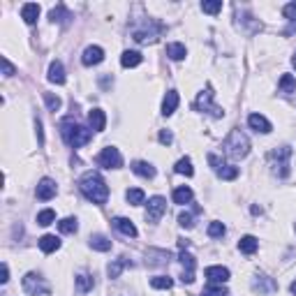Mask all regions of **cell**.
Segmentation results:
<instances>
[{
    "mask_svg": "<svg viewBox=\"0 0 296 296\" xmlns=\"http://www.w3.org/2000/svg\"><path fill=\"white\" fill-rule=\"evenodd\" d=\"M79 190L81 194L93 204H105L109 199V185L105 183V178L97 171H86L79 178Z\"/></svg>",
    "mask_w": 296,
    "mask_h": 296,
    "instance_id": "obj_1",
    "label": "cell"
},
{
    "mask_svg": "<svg viewBox=\"0 0 296 296\" xmlns=\"http://www.w3.org/2000/svg\"><path fill=\"white\" fill-rule=\"evenodd\" d=\"M61 137L65 139V143L70 148H79V146H83V143L90 141L93 132L88 130V127L79 125V123L72 121V118H63L61 121Z\"/></svg>",
    "mask_w": 296,
    "mask_h": 296,
    "instance_id": "obj_2",
    "label": "cell"
},
{
    "mask_svg": "<svg viewBox=\"0 0 296 296\" xmlns=\"http://www.w3.org/2000/svg\"><path fill=\"white\" fill-rule=\"evenodd\" d=\"M222 148H225V153L229 155V158L243 160L248 153H250V141H248V137L241 130H231L229 137L222 141Z\"/></svg>",
    "mask_w": 296,
    "mask_h": 296,
    "instance_id": "obj_3",
    "label": "cell"
},
{
    "mask_svg": "<svg viewBox=\"0 0 296 296\" xmlns=\"http://www.w3.org/2000/svg\"><path fill=\"white\" fill-rule=\"evenodd\" d=\"M289 162H291V148L289 146H280V148H273V151H271L269 165L278 178H287V176H289Z\"/></svg>",
    "mask_w": 296,
    "mask_h": 296,
    "instance_id": "obj_4",
    "label": "cell"
},
{
    "mask_svg": "<svg viewBox=\"0 0 296 296\" xmlns=\"http://www.w3.org/2000/svg\"><path fill=\"white\" fill-rule=\"evenodd\" d=\"M23 289L30 296H46L51 291V285L39 273H33V271H30V273H26V278H23Z\"/></svg>",
    "mask_w": 296,
    "mask_h": 296,
    "instance_id": "obj_5",
    "label": "cell"
},
{
    "mask_svg": "<svg viewBox=\"0 0 296 296\" xmlns=\"http://www.w3.org/2000/svg\"><path fill=\"white\" fill-rule=\"evenodd\" d=\"M213 88H206V90H202V93L197 95V102H194V107H197L199 111H206V114H211L213 116V118H222V116H225V111L220 109L218 105H215L213 102Z\"/></svg>",
    "mask_w": 296,
    "mask_h": 296,
    "instance_id": "obj_6",
    "label": "cell"
},
{
    "mask_svg": "<svg viewBox=\"0 0 296 296\" xmlns=\"http://www.w3.org/2000/svg\"><path fill=\"white\" fill-rule=\"evenodd\" d=\"M95 162H97L100 167H105V169H121L123 167V155L118 148L114 146H107L100 151V155L95 158Z\"/></svg>",
    "mask_w": 296,
    "mask_h": 296,
    "instance_id": "obj_7",
    "label": "cell"
},
{
    "mask_svg": "<svg viewBox=\"0 0 296 296\" xmlns=\"http://www.w3.org/2000/svg\"><path fill=\"white\" fill-rule=\"evenodd\" d=\"M209 165L213 167V171L220 176V178H222V181H234L236 176H238V167L227 165L225 160H220L215 153H211V155H209Z\"/></svg>",
    "mask_w": 296,
    "mask_h": 296,
    "instance_id": "obj_8",
    "label": "cell"
},
{
    "mask_svg": "<svg viewBox=\"0 0 296 296\" xmlns=\"http://www.w3.org/2000/svg\"><path fill=\"white\" fill-rule=\"evenodd\" d=\"M165 211H167L165 197H151L148 199V204H146V220L155 225V222L165 215Z\"/></svg>",
    "mask_w": 296,
    "mask_h": 296,
    "instance_id": "obj_9",
    "label": "cell"
},
{
    "mask_svg": "<svg viewBox=\"0 0 296 296\" xmlns=\"http://www.w3.org/2000/svg\"><path fill=\"white\" fill-rule=\"evenodd\" d=\"M178 259H181V264H183V275H181V280L185 282V285H192V282H194V266H197V259L192 257L190 253H185V250H181Z\"/></svg>",
    "mask_w": 296,
    "mask_h": 296,
    "instance_id": "obj_10",
    "label": "cell"
},
{
    "mask_svg": "<svg viewBox=\"0 0 296 296\" xmlns=\"http://www.w3.org/2000/svg\"><path fill=\"white\" fill-rule=\"evenodd\" d=\"M204 275H206L211 285H225L229 280V269H225V266H209L204 271Z\"/></svg>",
    "mask_w": 296,
    "mask_h": 296,
    "instance_id": "obj_11",
    "label": "cell"
},
{
    "mask_svg": "<svg viewBox=\"0 0 296 296\" xmlns=\"http://www.w3.org/2000/svg\"><path fill=\"white\" fill-rule=\"evenodd\" d=\"M253 289L259 291V294H273L275 289H278V282H275L273 278H269V275H255L253 280Z\"/></svg>",
    "mask_w": 296,
    "mask_h": 296,
    "instance_id": "obj_12",
    "label": "cell"
},
{
    "mask_svg": "<svg viewBox=\"0 0 296 296\" xmlns=\"http://www.w3.org/2000/svg\"><path fill=\"white\" fill-rule=\"evenodd\" d=\"M56 181H51V178H42V181L37 183V190H35V194H37V199H42V202H49V199L56 197Z\"/></svg>",
    "mask_w": 296,
    "mask_h": 296,
    "instance_id": "obj_13",
    "label": "cell"
},
{
    "mask_svg": "<svg viewBox=\"0 0 296 296\" xmlns=\"http://www.w3.org/2000/svg\"><path fill=\"white\" fill-rule=\"evenodd\" d=\"M102 61H105V51H102V46H88V49L83 51V56H81V63L86 67L100 65Z\"/></svg>",
    "mask_w": 296,
    "mask_h": 296,
    "instance_id": "obj_14",
    "label": "cell"
},
{
    "mask_svg": "<svg viewBox=\"0 0 296 296\" xmlns=\"http://www.w3.org/2000/svg\"><path fill=\"white\" fill-rule=\"evenodd\" d=\"M248 125L253 127L255 132H262V134H269L273 127H271V123H269V118L266 116H262V114H250L248 116Z\"/></svg>",
    "mask_w": 296,
    "mask_h": 296,
    "instance_id": "obj_15",
    "label": "cell"
},
{
    "mask_svg": "<svg viewBox=\"0 0 296 296\" xmlns=\"http://www.w3.org/2000/svg\"><path fill=\"white\" fill-rule=\"evenodd\" d=\"M49 81L56 83V86H63V83H65V67H63L61 61H54L49 65Z\"/></svg>",
    "mask_w": 296,
    "mask_h": 296,
    "instance_id": "obj_16",
    "label": "cell"
},
{
    "mask_svg": "<svg viewBox=\"0 0 296 296\" xmlns=\"http://www.w3.org/2000/svg\"><path fill=\"white\" fill-rule=\"evenodd\" d=\"M114 227L121 231L123 236H130V238H134V236L139 234L137 227H134V222H132V220H127V218H114Z\"/></svg>",
    "mask_w": 296,
    "mask_h": 296,
    "instance_id": "obj_17",
    "label": "cell"
},
{
    "mask_svg": "<svg viewBox=\"0 0 296 296\" xmlns=\"http://www.w3.org/2000/svg\"><path fill=\"white\" fill-rule=\"evenodd\" d=\"M58 248H61V238H58V236L46 234V236H42V238H39V250H42V253L51 255V253H56Z\"/></svg>",
    "mask_w": 296,
    "mask_h": 296,
    "instance_id": "obj_18",
    "label": "cell"
},
{
    "mask_svg": "<svg viewBox=\"0 0 296 296\" xmlns=\"http://www.w3.org/2000/svg\"><path fill=\"white\" fill-rule=\"evenodd\" d=\"M178 93L176 90H169V93L165 95V100H162V116H171L176 111V107H178Z\"/></svg>",
    "mask_w": 296,
    "mask_h": 296,
    "instance_id": "obj_19",
    "label": "cell"
},
{
    "mask_svg": "<svg viewBox=\"0 0 296 296\" xmlns=\"http://www.w3.org/2000/svg\"><path fill=\"white\" fill-rule=\"evenodd\" d=\"M88 121H90V127H93L95 132H102L107 127V116L102 109H93L90 114H88Z\"/></svg>",
    "mask_w": 296,
    "mask_h": 296,
    "instance_id": "obj_20",
    "label": "cell"
},
{
    "mask_svg": "<svg viewBox=\"0 0 296 296\" xmlns=\"http://www.w3.org/2000/svg\"><path fill=\"white\" fill-rule=\"evenodd\" d=\"M132 171L141 178H153L155 176V167L151 162H143V160H137V162H132Z\"/></svg>",
    "mask_w": 296,
    "mask_h": 296,
    "instance_id": "obj_21",
    "label": "cell"
},
{
    "mask_svg": "<svg viewBox=\"0 0 296 296\" xmlns=\"http://www.w3.org/2000/svg\"><path fill=\"white\" fill-rule=\"evenodd\" d=\"M39 17V5H35V3H26V5L21 7V19L28 23V26H33L35 21H37Z\"/></svg>",
    "mask_w": 296,
    "mask_h": 296,
    "instance_id": "obj_22",
    "label": "cell"
},
{
    "mask_svg": "<svg viewBox=\"0 0 296 296\" xmlns=\"http://www.w3.org/2000/svg\"><path fill=\"white\" fill-rule=\"evenodd\" d=\"M125 266H132V262L127 257H118V259H114V262L107 266V273H109V278H118Z\"/></svg>",
    "mask_w": 296,
    "mask_h": 296,
    "instance_id": "obj_23",
    "label": "cell"
},
{
    "mask_svg": "<svg viewBox=\"0 0 296 296\" xmlns=\"http://www.w3.org/2000/svg\"><path fill=\"white\" fill-rule=\"evenodd\" d=\"M146 264H151V266H160V264H167L171 259V255L167 253V250H148L146 255Z\"/></svg>",
    "mask_w": 296,
    "mask_h": 296,
    "instance_id": "obj_24",
    "label": "cell"
},
{
    "mask_svg": "<svg viewBox=\"0 0 296 296\" xmlns=\"http://www.w3.org/2000/svg\"><path fill=\"white\" fill-rule=\"evenodd\" d=\"M185 44H181V42H171V44H167V56H169L171 61H183L185 58Z\"/></svg>",
    "mask_w": 296,
    "mask_h": 296,
    "instance_id": "obj_25",
    "label": "cell"
},
{
    "mask_svg": "<svg viewBox=\"0 0 296 296\" xmlns=\"http://www.w3.org/2000/svg\"><path fill=\"white\" fill-rule=\"evenodd\" d=\"M90 248H93V250H100V253H109L111 241L102 234H95V236H90Z\"/></svg>",
    "mask_w": 296,
    "mask_h": 296,
    "instance_id": "obj_26",
    "label": "cell"
},
{
    "mask_svg": "<svg viewBox=\"0 0 296 296\" xmlns=\"http://www.w3.org/2000/svg\"><path fill=\"white\" fill-rule=\"evenodd\" d=\"M257 248H259V241L255 238V236H243L241 241H238V250L245 255H253L257 253Z\"/></svg>",
    "mask_w": 296,
    "mask_h": 296,
    "instance_id": "obj_27",
    "label": "cell"
},
{
    "mask_svg": "<svg viewBox=\"0 0 296 296\" xmlns=\"http://www.w3.org/2000/svg\"><path fill=\"white\" fill-rule=\"evenodd\" d=\"M49 19H51L54 23H67V21L72 19V14H70V10H67L65 5H58L56 10H51Z\"/></svg>",
    "mask_w": 296,
    "mask_h": 296,
    "instance_id": "obj_28",
    "label": "cell"
},
{
    "mask_svg": "<svg viewBox=\"0 0 296 296\" xmlns=\"http://www.w3.org/2000/svg\"><path fill=\"white\" fill-rule=\"evenodd\" d=\"M278 88H280V93H285V95L296 93V79L291 77V74H282V77H280Z\"/></svg>",
    "mask_w": 296,
    "mask_h": 296,
    "instance_id": "obj_29",
    "label": "cell"
},
{
    "mask_svg": "<svg viewBox=\"0 0 296 296\" xmlns=\"http://www.w3.org/2000/svg\"><path fill=\"white\" fill-rule=\"evenodd\" d=\"M192 197H194V194H192V190L190 187H185V185H181V187H176L174 190V202L176 204H190L192 202Z\"/></svg>",
    "mask_w": 296,
    "mask_h": 296,
    "instance_id": "obj_30",
    "label": "cell"
},
{
    "mask_svg": "<svg viewBox=\"0 0 296 296\" xmlns=\"http://www.w3.org/2000/svg\"><path fill=\"white\" fill-rule=\"evenodd\" d=\"M139 63H141V54H139V51H125V54L121 56L123 67H137Z\"/></svg>",
    "mask_w": 296,
    "mask_h": 296,
    "instance_id": "obj_31",
    "label": "cell"
},
{
    "mask_svg": "<svg viewBox=\"0 0 296 296\" xmlns=\"http://www.w3.org/2000/svg\"><path fill=\"white\" fill-rule=\"evenodd\" d=\"M151 287H153V289H171V287H174V280H171L169 275H155V278L151 280Z\"/></svg>",
    "mask_w": 296,
    "mask_h": 296,
    "instance_id": "obj_32",
    "label": "cell"
},
{
    "mask_svg": "<svg viewBox=\"0 0 296 296\" xmlns=\"http://www.w3.org/2000/svg\"><path fill=\"white\" fill-rule=\"evenodd\" d=\"M93 278L90 275H86V273H79L77 275V291H81V294H86V291H90L93 289Z\"/></svg>",
    "mask_w": 296,
    "mask_h": 296,
    "instance_id": "obj_33",
    "label": "cell"
},
{
    "mask_svg": "<svg viewBox=\"0 0 296 296\" xmlns=\"http://www.w3.org/2000/svg\"><path fill=\"white\" fill-rule=\"evenodd\" d=\"M58 229H61L63 234H74V231L79 229L77 218H63L61 222H58Z\"/></svg>",
    "mask_w": 296,
    "mask_h": 296,
    "instance_id": "obj_34",
    "label": "cell"
},
{
    "mask_svg": "<svg viewBox=\"0 0 296 296\" xmlns=\"http://www.w3.org/2000/svg\"><path fill=\"white\" fill-rule=\"evenodd\" d=\"M125 199L132 204V206H139V204H143L146 194H143V190H139V187H132V190L125 192Z\"/></svg>",
    "mask_w": 296,
    "mask_h": 296,
    "instance_id": "obj_35",
    "label": "cell"
},
{
    "mask_svg": "<svg viewBox=\"0 0 296 296\" xmlns=\"http://www.w3.org/2000/svg\"><path fill=\"white\" fill-rule=\"evenodd\" d=\"M176 174H183V176H192L194 174V169H192V160L190 158H181L178 162H176Z\"/></svg>",
    "mask_w": 296,
    "mask_h": 296,
    "instance_id": "obj_36",
    "label": "cell"
},
{
    "mask_svg": "<svg viewBox=\"0 0 296 296\" xmlns=\"http://www.w3.org/2000/svg\"><path fill=\"white\" fill-rule=\"evenodd\" d=\"M54 220H56V213L51 209H44V211H39V213H37V225H42V227L51 225Z\"/></svg>",
    "mask_w": 296,
    "mask_h": 296,
    "instance_id": "obj_37",
    "label": "cell"
},
{
    "mask_svg": "<svg viewBox=\"0 0 296 296\" xmlns=\"http://www.w3.org/2000/svg\"><path fill=\"white\" fill-rule=\"evenodd\" d=\"M202 10L206 12V14H218V12L222 10V3H220V0H204Z\"/></svg>",
    "mask_w": 296,
    "mask_h": 296,
    "instance_id": "obj_38",
    "label": "cell"
},
{
    "mask_svg": "<svg viewBox=\"0 0 296 296\" xmlns=\"http://www.w3.org/2000/svg\"><path fill=\"white\" fill-rule=\"evenodd\" d=\"M225 231H227V227L222 225V222H211V225H209V236H211V238H222V236H225Z\"/></svg>",
    "mask_w": 296,
    "mask_h": 296,
    "instance_id": "obj_39",
    "label": "cell"
},
{
    "mask_svg": "<svg viewBox=\"0 0 296 296\" xmlns=\"http://www.w3.org/2000/svg\"><path fill=\"white\" fill-rule=\"evenodd\" d=\"M202 296H227V287L225 285H209L204 289Z\"/></svg>",
    "mask_w": 296,
    "mask_h": 296,
    "instance_id": "obj_40",
    "label": "cell"
},
{
    "mask_svg": "<svg viewBox=\"0 0 296 296\" xmlns=\"http://www.w3.org/2000/svg\"><path fill=\"white\" fill-rule=\"evenodd\" d=\"M44 102H46L49 111H58V109H61V97H56L54 93H44Z\"/></svg>",
    "mask_w": 296,
    "mask_h": 296,
    "instance_id": "obj_41",
    "label": "cell"
},
{
    "mask_svg": "<svg viewBox=\"0 0 296 296\" xmlns=\"http://www.w3.org/2000/svg\"><path fill=\"white\" fill-rule=\"evenodd\" d=\"M282 14H285V19H289V21H296V3H289V5L282 7Z\"/></svg>",
    "mask_w": 296,
    "mask_h": 296,
    "instance_id": "obj_42",
    "label": "cell"
},
{
    "mask_svg": "<svg viewBox=\"0 0 296 296\" xmlns=\"http://www.w3.org/2000/svg\"><path fill=\"white\" fill-rule=\"evenodd\" d=\"M178 225L185 227V229H192V225H194V222H192V215L190 213H181L178 215Z\"/></svg>",
    "mask_w": 296,
    "mask_h": 296,
    "instance_id": "obj_43",
    "label": "cell"
},
{
    "mask_svg": "<svg viewBox=\"0 0 296 296\" xmlns=\"http://www.w3.org/2000/svg\"><path fill=\"white\" fill-rule=\"evenodd\" d=\"M171 141H174V134H171L169 130H162V132H160V143H165V146H169Z\"/></svg>",
    "mask_w": 296,
    "mask_h": 296,
    "instance_id": "obj_44",
    "label": "cell"
},
{
    "mask_svg": "<svg viewBox=\"0 0 296 296\" xmlns=\"http://www.w3.org/2000/svg\"><path fill=\"white\" fill-rule=\"evenodd\" d=\"M3 72H5V77H12V74H14V65L7 61L5 56H3Z\"/></svg>",
    "mask_w": 296,
    "mask_h": 296,
    "instance_id": "obj_45",
    "label": "cell"
},
{
    "mask_svg": "<svg viewBox=\"0 0 296 296\" xmlns=\"http://www.w3.org/2000/svg\"><path fill=\"white\" fill-rule=\"evenodd\" d=\"M35 130H37V143L42 146L44 143V132H42V121H39V118H35Z\"/></svg>",
    "mask_w": 296,
    "mask_h": 296,
    "instance_id": "obj_46",
    "label": "cell"
},
{
    "mask_svg": "<svg viewBox=\"0 0 296 296\" xmlns=\"http://www.w3.org/2000/svg\"><path fill=\"white\" fill-rule=\"evenodd\" d=\"M7 280H10V266H7V264H3V278H0V282L5 285Z\"/></svg>",
    "mask_w": 296,
    "mask_h": 296,
    "instance_id": "obj_47",
    "label": "cell"
},
{
    "mask_svg": "<svg viewBox=\"0 0 296 296\" xmlns=\"http://www.w3.org/2000/svg\"><path fill=\"white\" fill-rule=\"evenodd\" d=\"M289 291L296 296V280H294V282H291V285H289Z\"/></svg>",
    "mask_w": 296,
    "mask_h": 296,
    "instance_id": "obj_48",
    "label": "cell"
},
{
    "mask_svg": "<svg viewBox=\"0 0 296 296\" xmlns=\"http://www.w3.org/2000/svg\"><path fill=\"white\" fill-rule=\"evenodd\" d=\"M291 65H294V67H296V54H294V56H291Z\"/></svg>",
    "mask_w": 296,
    "mask_h": 296,
    "instance_id": "obj_49",
    "label": "cell"
}]
</instances>
